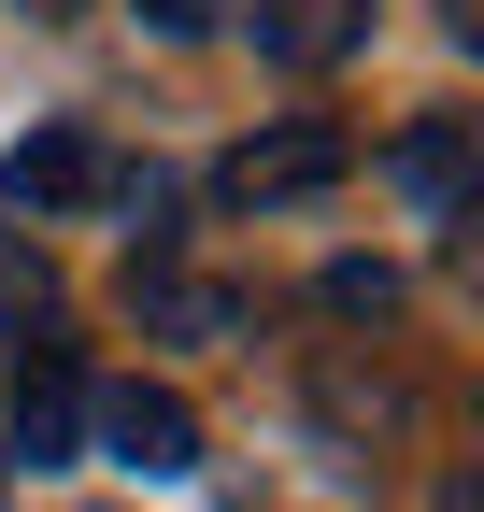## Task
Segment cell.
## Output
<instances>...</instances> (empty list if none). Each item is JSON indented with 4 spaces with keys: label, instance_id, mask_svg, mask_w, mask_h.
Instances as JSON below:
<instances>
[{
    "label": "cell",
    "instance_id": "cell-10",
    "mask_svg": "<svg viewBox=\"0 0 484 512\" xmlns=\"http://www.w3.org/2000/svg\"><path fill=\"white\" fill-rule=\"evenodd\" d=\"M129 15H143V29H171V43H200V29L228 15V0H129Z\"/></svg>",
    "mask_w": 484,
    "mask_h": 512
},
{
    "label": "cell",
    "instance_id": "cell-7",
    "mask_svg": "<svg viewBox=\"0 0 484 512\" xmlns=\"http://www.w3.org/2000/svg\"><path fill=\"white\" fill-rule=\"evenodd\" d=\"M399 185L428 214H456L470 200V114H428V128H399Z\"/></svg>",
    "mask_w": 484,
    "mask_h": 512
},
{
    "label": "cell",
    "instance_id": "cell-1",
    "mask_svg": "<svg viewBox=\"0 0 484 512\" xmlns=\"http://www.w3.org/2000/svg\"><path fill=\"white\" fill-rule=\"evenodd\" d=\"M342 171H356V128H342V114H285V128H242V143L214 157V200L285 214V200H328Z\"/></svg>",
    "mask_w": 484,
    "mask_h": 512
},
{
    "label": "cell",
    "instance_id": "cell-3",
    "mask_svg": "<svg viewBox=\"0 0 484 512\" xmlns=\"http://www.w3.org/2000/svg\"><path fill=\"white\" fill-rule=\"evenodd\" d=\"M86 427H100V456H114V470H143V484L200 470V413L171 399V384H100V399H86Z\"/></svg>",
    "mask_w": 484,
    "mask_h": 512
},
{
    "label": "cell",
    "instance_id": "cell-2",
    "mask_svg": "<svg viewBox=\"0 0 484 512\" xmlns=\"http://www.w3.org/2000/svg\"><path fill=\"white\" fill-rule=\"evenodd\" d=\"M0 200H15V214H86V200H129V157H114L100 128H29V143L0 157Z\"/></svg>",
    "mask_w": 484,
    "mask_h": 512
},
{
    "label": "cell",
    "instance_id": "cell-9",
    "mask_svg": "<svg viewBox=\"0 0 484 512\" xmlns=\"http://www.w3.org/2000/svg\"><path fill=\"white\" fill-rule=\"evenodd\" d=\"M328 313H399V271H385V256H342V271H328Z\"/></svg>",
    "mask_w": 484,
    "mask_h": 512
},
{
    "label": "cell",
    "instance_id": "cell-8",
    "mask_svg": "<svg viewBox=\"0 0 484 512\" xmlns=\"http://www.w3.org/2000/svg\"><path fill=\"white\" fill-rule=\"evenodd\" d=\"M0 313H15V328L43 313V242H29V228H0Z\"/></svg>",
    "mask_w": 484,
    "mask_h": 512
},
{
    "label": "cell",
    "instance_id": "cell-6",
    "mask_svg": "<svg viewBox=\"0 0 484 512\" xmlns=\"http://www.w3.org/2000/svg\"><path fill=\"white\" fill-rule=\"evenodd\" d=\"M72 441H86V384H72V356H29V384H15V456L57 470Z\"/></svg>",
    "mask_w": 484,
    "mask_h": 512
},
{
    "label": "cell",
    "instance_id": "cell-4",
    "mask_svg": "<svg viewBox=\"0 0 484 512\" xmlns=\"http://www.w3.org/2000/svg\"><path fill=\"white\" fill-rule=\"evenodd\" d=\"M129 299H143V328H157V342H242V328H257V299H242V285L171 271V256H143V271H129Z\"/></svg>",
    "mask_w": 484,
    "mask_h": 512
},
{
    "label": "cell",
    "instance_id": "cell-5",
    "mask_svg": "<svg viewBox=\"0 0 484 512\" xmlns=\"http://www.w3.org/2000/svg\"><path fill=\"white\" fill-rule=\"evenodd\" d=\"M356 43H371V0H257V57L285 72H342Z\"/></svg>",
    "mask_w": 484,
    "mask_h": 512
}]
</instances>
